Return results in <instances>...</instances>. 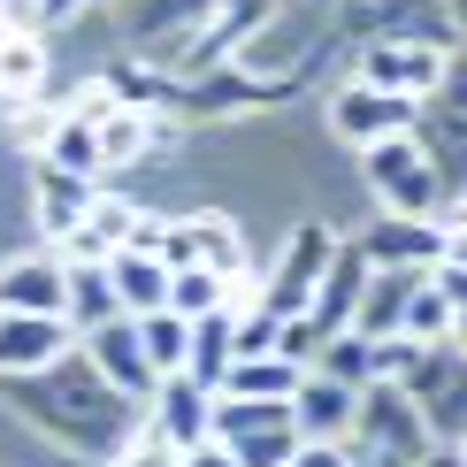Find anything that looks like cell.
Listing matches in <instances>:
<instances>
[{
    "label": "cell",
    "mask_w": 467,
    "mask_h": 467,
    "mask_svg": "<svg viewBox=\"0 0 467 467\" xmlns=\"http://www.w3.org/2000/svg\"><path fill=\"white\" fill-rule=\"evenodd\" d=\"M62 353H69V322H47V315H0V368H8V376L54 368Z\"/></svg>",
    "instance_id": "15"
},
{
    "label": "cell",
    "mask_w": 467,
    "mask_h": 467,
    "mask_svg": "<svg viewBox=\"0 0 467 467\" xmlns=\"http://www.w3.org/2000/svg\"><path fill=\"white\" fill-rule=\"evenodd\" d=\"M291 391H299V368L276 360V353L230 360V376H223V399H291Z\"/></svg>",
    "instance_id": "24"
},
{
    "label": "cell",
    "mask_w": 467,
    "mask_h": 467,
    "mask_svg": "<svg viewBox=\"0 0 467 467\" xmlns=\"http://www.w3.org/2000/svg\"><path fill=\"white\" fill-rule=\"evenodd\" d=\"M368 184H376L383 207L406 215V223H452V215H444V192H437V169L421 161V139L368 146Z\"/></svg>",
    "instance_id": "2"
},
{
    "label": "cell",
    "mask_w": 467,
    "mask_h": 467,
    "mask_svg": "<svg viewBox=\"0 0 467 467\" xmlns=\"http://www.w3.org/2000/svg\"><path fill=\"white\" fill-rule=\"evenodd\" d=\"M38 161H47V169H69V177H100V153H92V115L85 108H69L62 115V123H54L47 130V153H38Z\"/></svg>",
    "instance_id": "22"
},
{
    "label": "cell",
    "mask_w": 467,
    "mask_h": 467,
    "mask_svg": "<svg viewBox=\"0 0 467 467\" xmlns=\"http://www.w3.org/2000/svg\"><path fill=\"white\" fill-rule=\"evenodd\" d=\"M139 223H146V215H139L130 200H92L85 223L62 238V261H69V268H100L108 253H123L130 238H139Z\"/></svg>",
    "instance_id": "9"
},
{
    "label": "cell",
    "mask_w": 467,
    "mask_h": 467,
    "mask_svg": "<svg viewBox=\"0 0 467 467\" xmlns=\"http://www.w3.org/2000/svg\"><path fill=\"white\" fill-rule=\"evenodd\" d=\"M353 253H360L368 268H430V261H444V253H460V215H452V223H406V215H383Z\"/></svg>",
    "instance_id": "5"
},
{
    "label": "cell",
    "mask_w": 467,
    "mask_h": 467,
    "mask_svg": "<svg viewBox=\"0 0 467 467\" xmlns=\"http://www.w3.org/2000/svg\"><path fill=\"white\" fill-rule=\"evenodd\" d=\"M123 467H177V452H169L161 437H146V444H130V452H123Z\"/></svg>",
    "instance_id": "33"
},
{
    "label": "cell",
    "mask_w": 467,
    "mask_h": 467,
    "mask_svg": "<svg viewBox=\"0 0 467 467\" xmlns=\"http://www.w3.org/2000/svg\"><path fill=\"white\" fill-rule=\"evenodd\" d=\"M62 299H69V268L54 261V253H31V261L0 268V315H47V322H62Z\"/></svg>",
    "instance_id": "8"
},
{
    "label": "cell",
    "mask_w": 467,
    "mask_h": 467,
    "mask_svg": "<svg viewBox=\"0 0 467 467\" xmlns=\"http://www.w3.org/2000/svg\"><path fill=\"white\" fill-rule=\"evenodd\" d=\"M329 253H337V238H329L322 223H299V230H291V245H284L276 276H268V291H261V315H276V322L306 315V299H315V284H322Z\"/></svg>",
    "instance_id": "4"
},
{
    "label": "cell",
    "mask_w": 467,
    "mask_h": 467,
    "mask_svg": "<svg viewBox=\"0 0 467 467\" xmlns=\"http://www.w3.org/2000/svg\"><path fill=\"white\" fill-rule=\"evenodd\" d=\"M130 329H139V353H146L153 376H177V368H184V337H192V322H177L169 306H153V315H139Z\"/></svg>",
    "instance_id": "26"
},
{
    "label": "cell",
    "mask_w": 467,
    "mask_h": 467,
    "mask_svg": "<svg viewBox=\"0 0 467 467\" xmlns=\"http://www.w3.org/2000/svg\"><path fill=\"white\" fill-rule=\"evenodd\" d=\"M207 406H215V391H200L192 376H161L153 383V437H161L169 452L207 444Z\"/></svg>",
    "instance_id": "11"
},
{
    "label": "cell",
    "mask_w": 467,
    "mask_h": 467,
    "mask_svg": "<svg viewBox=\"0 0 467 467\" xmlns=\"http://www.w3.org/2000/svg\"><path fill=\"white\" fill-rule=\"evenodd\" d=\"M315 376H329V383H345V391H360L368 383V337H353V329H337V337L315 353Z\"/></svg>",
    "instance_id": "28"
},
{
    "label": "cell",
    "mask_w": 467,
    "mask_h": 467,
    "mask_svg": "<svg viewBox=\"0 0 467 467\" xmlns=\"http://www.w3.org/2000/svg\"><path fill=\"white\" fill-rule=\"evenodd\" d=\"M38 77H47V54H38V38L31 31H8V47H0V92H31Z\"/></svg>",
    "instance_id": "29"
},
{
    "label": "cell",
    "mask_w": 467,
    "mask_h": 467,
    "mask_svg": "<svg viewBox=\"0 0 467 467\" xmlns=\"http://www.w3.org/2000/svg\"><path fill=\"white\" fill-rule=\"evenodd\" d=\"M353 430H360V467H421L430 460V437H421L399 383H360Z\"/></svg>",
    "instance_id": "1"
},
{
    "label": "cell",
    "mask_w": 467,
    "mask_h": 467,
    "mask_svg": "<svg viewBox=\"0 0 467 467\" xmlns=\"http://www.w3.org/2000/svg\"><path fill=\"white\" fill-rule=\"evenodd\" d=\"M146 146H153V115H130V108H100L92 115V153H100V169L139 161Z\"/></svg>",
    "instance_id": "21"
},
{
    "label": "cell",
    "mask_w": 467,
    "mask_h": 467,
    "mask_svg": "<svg viewBox=\"0 0 467 467\" xmlns=\"http://www.w3.org/2000/svg\"><path fill=\"white\" fill-rule=\"evenodd\" d=\"M399 391H406V406H414L421 437H437V452H452L460 444V353L452 345H421L414 376H406Z\"/></svg>",
    "instance_id": "3"
},
{
    "label": "cell",
    "mask_w": 467,
    "mask_h": 467,
    "mask_svg": "<svg viewBox=\"0 0 467 467\" xmlns=\"http://www.w3.org/2000/svg\"><path fill=\"white\" fill-rule=\"evenodd\" d=\"M360 291H368V261H360L353 245H337V253H329V268H322V284H315V299H306V322H315L322 337H337V329L353 322Z\"/></svg>",
    "instance_id": "13"
},
{
    "label": "cell",
    "mask_w": 467,
    "mask_h": 467,
    "mask_svg": "<svg viewBox=\"0 0 467 467\" xmlns=\"http://www.w3.org/2000/svg\"><path fill=\"white\" fill-rule=\"evenodd\" d=\"M177 376H192L200 391H223V376H230V306H215V315L192 322V337H184V368H177Z\"/></svg>",
    "instance_id": "18"
},
{
    "label": "cell",
    "mask_w": 467,
    "mask_h": 467,
    "mask_svg": "<svg viewBox=\"0 0 467 467\" xmlns=\"http://www.w3.org/2000/svg\"><path fill=\"white\" fill-rule=\"evenodd\" d=\"M108 291H115V306H123L130 322L139 315H153V306H161V291H169V268L153 261V253H139V245H123V253H108Z\"/></svg>",
    "instance_id": "16"
},
{
    "label": "cell",
    "mask_w": 467,
    "mask_h": 467,
    "mask_svg": "<svg viewBox=\"0 0 467 467\" xmlns=\"http://www.w3.org/2000/svg\"><path fill=\"white\" fill-rule=\"evenodd\" d=\"M329 123H337V139H353V146H383V139H414L421 108L391 100V92H376V85H345L337 100H329Z\"/></svg>",
    "instance_id": "6"
},
{
    "label": "cell",
    "mask_w": 467,
    "mask_h": 467,
    "mask_svg": "<svg viewBox=\"0 0 467 467\" xmlns=\"http://www.w3.org/2000/svg\"><path fill=\"white\" fill-rule=\"evenodd\" d=\"M31 8H38V31H47V24H69V16L85 8V0H31Z\"/></svg>",
    "instance_id": "35"
},
{
    "label": "cell",
    "mask_w": 467,
    "mask_h": 467,
    "mask_svg": "<svg viewBox=\"0 0 467 467\" xmlns=\"http://www.w3.org/2000/svg\"><path fill=\"white\" fill-rule=\"evenodd\" d=\"M62 268H69V261H62ZM62 322H69V337H92V329L123 322V306H115V291H108V268H69Z\"/></svg>",
    "instance_id": "19"
},
{
    "label": "cell",
    "mask_w": 467,
    "mask_h": 467,
    "mask_svg": "<svg viewBox=\"0 0 467 467\" xmlns=\"http://www.w3.org/2000/svg\"><path fill=\"white\" fill-rule=\"evenodd\" d=\"M85 353H92V368L108 376V391H123V399H146L153 383H161V376L146 368V353H139V329H130V315L108 322V329H92Z\"/></svg>",
    "instance_id": "12"
},
{
    "label": "cell",
    "mask_w": 467,
    "mask_h": 467,
    "mask_svg": "<svg viewBox=\"0 0 467 467\" xmlns=\"http://www.w3.org/2000/svg\"><path fill=\"white\" fill-rule=\"evenodd\" d=\"M0 47H8V24H0Z\"/></svg>",
    "instance_id": "37"
},
{
    "label": "cell",
    "mask_w": 467,
    "mask_h": 467,
    "mask_svg": "<svg viewBox=\"0 0 467 467\" xmlns=\"http://www.w3.org/2000/svg\"><path fill=\"white\" fill-rule=\"evenodd\" d=\"M177 467H230V452L207 437V444H192V452H177Z\"/></svg>",
    "instance_id": "34"
},
{
    "label": "cell",
    "mask_w": 467,
    "mask_h": 467,
    "mask_svg": "<svg viewBox=\"0 0 467 467\" xmlns=\"http://www.w3.org/2000/svg\"><path fill=\"white\" fill-rule=\"evenodd\" d=\"M322 329L315 322H306V315H291V322H276V360H291V368H299V376H306V368H315V353H322Z\"/></svg>",
    "instance_id": "31"
},
{
    "label": "cell",
    "mask_w": 467,
    "mask_h": 467,
    "mask_svg": "<svg viewBox=\"0 0 467 467\" xmlns=\"http://www.w3.org/2000/svg\"><path fill=\"white\" fill-rule=\"evenodd\" d=\"M161 306H169L177 322H200V315H215V306H230V284H223V276H207V268H169Z\"/></svg>",
    "instance_id": "25"
},
{
    "label": "cell",
    "mask_w": 467,
    "mask_h": 467,
    "mask_svg": "<svg viewBox=\"0 0 467 467\" xmlns=\"http://www.w3.org/2000/svg\"><path fill=\"white\" fill-rule=\"evenodd\" d=\"M8 108H16V100H8V92H0V115H8Z\"/></svg>",
    "instance_id": "36"
},
{
    "label": "cell",
    "mask_w": 467,
    "mask_h": 467,
    "mask_svg": "<svg viewBox=\"0 0 467 467\" xmlns=\"http://www.w3.org/2000/svg\"><path fill=\"white\" fill-rule=\"evenodd\" d=\"M268 16H276V0H223V8H215V24H207V31L184 47V69H207L223 47H238V38H245L253 24H268Z\"/></svg>",
    "instance_id": "20"
},
{
    "label": "cell",
    "mask_w": 467,
    "mask_h": 467,
    "mask_svg": "<svg viewBox=\"0 0 467 467\" xmlns=\"http://www.w3.org/2000/svg\"><path fill=\"white\" fill-rule=\"evenodd\" d=\"M430 276V268H368V291H360V306H353V337H399V315H406V299H414V284Z\"/></svg>",
    "instance_id": "14"
},
{
    "label": "cell",
    "mask_w": 467,
    "mask_h": 467,
    "mask_svg": "<svg viewBox=\"0 0 467 467\" xmlns=\"http://www.w3.org/2000/svg\"><path fill=\"white\" fill-rule=\"evenodd\" d=\"M452 322H460V299H444V291L421 276L414 299H406V315H399V337H414V345H452Z\"/></svg>",
    "instance_id": "23"
},
{
    "label": "cell",
    "mask_w": 467,
    "mask_h": 467,
    "mask_svg": "<svg viewBox=\"0 0 467 467\" xmlns=\"http://www.w3.org/2000/svg\"><path fill=\"white\" fill-rule=\"evenodd\" d=\"M353 399L360 391H345V383H329V376L306 368L299 391H291V430H299V444H337L353 430Z\"/></svg>",
    "instance_id": "10"
},
{
    "label": "cell",
    "mask_w": 467,
    "mask_h": 467,
    "mask_svg": "<svg viewBox=\"0 0 467 467\" xmlns=\"http://www.w3.org/2000/svg\"><path fill=\"white\" fill-rule=\"evenodd\" d=\"M100 200L85 177H69V169H47L38 161V230H47V245H62L77 223H85V207Z\"/></svg>",
    "instance_id": "17"
},
{
    "label": "cell",
    "mask_w": 467,
    "mask_h": 467,
    "mask_svg": "<svg viewBox=\"0 0 467 467\" xmlns=\"http://www.w3.org/2000/svg\"><path fill=\"white\" fill-rule=\"evenodd\" d=\"M291 467H353V452H337V444H299Z\"/></svg>",
    "instance_id": "32"
},
{
    "label": "cell",
    "mask_w": 467,
    "mask_h": 467,
    "mask_svg": "<svg viewBox=\"0 0 467 467\" xmlns=\"http://www.w3.org/2000/svg\"><path fill=\"white\" fill-rule=\"evenodd\" d=\"M360 85H376V92H391V100H414V108H421V92L444 85V54L399 47V38H376V47L360 54Z\"/></svg>",
    "instance_id": "7"
},
{
    "label": "cell",
    "mask_w": 467,
    "mask_h": 467,
    "mask_svg": "<svg viewBox=\"0 0 467 467\" xmlns=\"http://www.w3.org/2000/svg\"><path fill=\"white\" fill-rule=\"evenodd\" d=\"M192 245H200V268H207V276L238 284V268H245V245H238V230H230V223L200 215V223H192Z\"/></svg>",
    "instance_id": "27"
},
{
    "label": "cell",
    "mask_w": 467,
    "mask_h": 467,
    "mask_svg": "<svg viewBox=\"0 0 467 467\" xmlns=\"http://www.w3.org/2000/svg\"><path fill=\"white\" fill-rule=\"evenodd\" d=\"M230 467H291V452H299V430H261V437H238L223 444Z\"/></svg>",
    "instance_id": "30"
}]
</instances>
